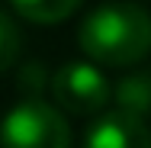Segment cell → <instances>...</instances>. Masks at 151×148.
<instances>
[{
	"label": "cell",
	"mask_w": 151,
	"mask_h": 148,
	"mask_svg": "<svg viewBox=\"0 0 151 148\" xmlns=\"http://www.w3.org/2000/svg\"><path fill=\"white\" fill-rule=\"evenodd\" d=\"M0 148H71V126L45 100H19L0 122Z\"/></svg>",
	"instance_id": "7a4b0ae2"
},
{
	"label": "cell",
	"mask_w": 151,
	"mask_h": 148,
	"mask_svg": "<svg viewBox=\"0 0 151 148\" xmlns=\"http://www.w3.org/2000/svg\"><path fill=\"white\" fill-rule=\"evenodd\" d=\"M77 42L96 68H129L151 52V16L135 3H103L84 16Z\"/></svg>",
	"instance_id": "6da1fadb"
},
{
	"label": "cell",
	"mask_w": 151,
	"mask_h": 148,
	"mask_svg": "<svg viewBox=\"0 0 151 148\" xmlns=\"http://www.w3.org/2000/svg\"><path fill=\"white\" fill-rule=\"evenodd\" d=\"M45 81H48V71L39 61H26L19 68V90L26 93V100H39V93L45 90Z\"/></svg>",
	"instance_id": "ba28073f"
},
{
	"label": "cell",
	"mask_w": 151,
	"mask_h": 148,
	"mask_svg": "<svg viewBox=\"0 0 151 148\" xmlns=\"http://www.w3.org/2000/svg\"><path fill=\"white\" fill-rule=\"evenodd\" d=\"M113 103H116L119 113L145 122L151 116V71H132V74H125L113 87Z\"/></svg>",
	"instance_id": "5b68a950"
},
{
	"label": "cell",
	"mask_w": 151,
	"mask_h": 148,
	"mask_svg": "<svg viewBox=\"0 0 151 148\" xmlns=\"http://www.w3.org/2000/svg\"><path fill=\"white\" fill-rule=\"evenodd\" d=\"M23 55V32L10 13L0 10V74L10 71Z\"/></svg>",
	"instance_id": "52a82bcc"
},
{
	"label": "cell",
	"mask_w": 151,
	"mask_h": 148,
	"mask_svg": "<svg viewBox=\"0 0 151 148\" xmlns=\"http://www.w3.org/2000/svg\"><path fill=\"white\" fill-rule=\"evenodd\" d=\"M52 93L61 110L77 116H103L106 103L113 100L109 81L93 61H68L52 74Z\"/></svg>",
	"instance_id": "3957f363"
},
{
	"label": "cell",
	"mask_w": 151,
	"mask_h": 148,
	"mask_svg": "<svg viewBox=\"0 0 151 148\" xmlns=\"http://www.w3.org/2000/svg\"><path fill=\"white\" fill-rule=\"evenodd\" d=\"M10 3L19 16H26L29 23H39V26L61 23L81 6V0H10Z\"/></svg>",
	"instance_id": "8992f818"
},
{
	"label": "cell",
	"mask_w": 151,
	"mask_h": 148,
	"mask_svg": "<svg viewBox=\"0 0 151 148\" xmlns=\"http://www.w3.org/2000/svg\"><path fill=\"white\" fill-rule=\"evenodd\" d=\"M84 148H151V132L142 119H132L113 110V113H103L90 126Z\"/></svg>",
	"instance_id": "277c9868"
}]
</instances>
